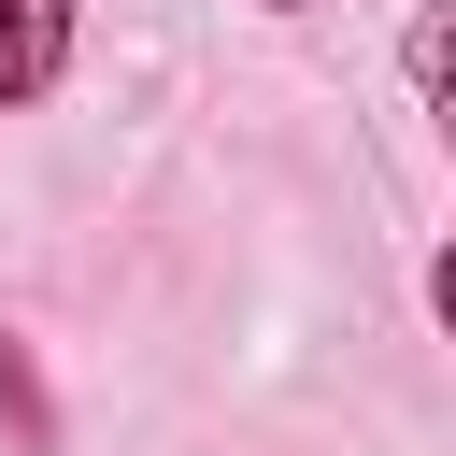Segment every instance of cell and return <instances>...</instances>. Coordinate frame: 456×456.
I'll return each mask as SVG.
<instances>
[{"label":"cell","instance_id":"obj_1","mask_svg":"<svg viewBox=\"0 0 456 456\" xmlns=\"http://www.w3.org/2000/svg\"><path fill=\"white\" fill-rule=\"evenodd\" d=\"M71 43H86V0H0V114L57 100L71 86Z\"/></svg>","mask_w":456,"mask_h":456},{"label":"cell","instance_id":"obj_2","mask_svg":"<svg viewBox=\"0 0 456 456\" xmlns=\"http://www.w3.org/2000/svg\"><path fill=\"white\" fill-rule=\"evenodd\" d=\"M0 413H14V442H28V456H57V399H43V356H28L14 328H0Z\"/></svg>","mask_w":456,"mask_h":456},{"label":"cell","instance_id":"obj_3","mask_svg":"<svg viewBox=\"0 0 456 456\" xmlns=\"http://www.w3.org/2000/svg\"><path fill=\"white\" fill-rule=\"evenodd\" d=\"M256 14H314V0H256Z\"/></svg>","mask_w":456,"mask_h":456}]
</instances>
